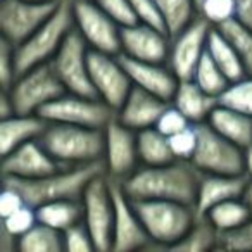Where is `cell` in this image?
<instances>
[{
	"mask_svg": "<svg viewBox=\"0 0 252 252\" xmlns=\"http://www.w3.org/2000/svg\"><path fill=\"white\" fill-rule=\"evenodd\" d=\"M202 173L190 161L138 166L121 185L131 200H175L193 206Z\"/></svg>",
	"mask_w": 252,
	"mask_h": 252,
	"instance_id": "cell-1",
	"label": "cell"
},
{
	"mask_svg": "<svg viewBox=\"0 0 252 252\" xmlns=\"http://www.w3.org/2000/svg\"><path fill=\"white\" fill-rule=\"evenodd\" d=\"M102 173H105V166L104 161H98L92 162V164L67 166L52 175L35 180H19L4 176V183L16 187L25 197L28 206L38 207L45 202H52V200H81L88 183Z\"/></svg>",
	"mask_w": 252,
	"mask_h": 252,
	"instance_id": "cell-2",
	"label": "cell"
},
{
	"mask_svg": "<svg viewBox=\"0 0 252 252\" xmlns=\"http://www.w3.org/2000/svg\"><path fill=\"white\" fill-rule=\"evenodd\" d=\"M40 142L63 166L92 164L104 159L105 135L100 128L49 123Z\"/></svg>",
	"mask_w": 252,
	"mask_h": 252,
	"instance_id": "cell-3",
	"label": "cell"
},
{
	"mask_svg": "<svg viewBox=\"0 0 252 252\" xmlns=\"http://www.w3.org/2000/svg\"><path fill=\"white\" fill-rule=\"evenodd\" d=\"M133 206L152 247L171 249L197 220L193 206L175 200H133Z\"/></svg>",
	"mask_w": 252,
	"mask_h": 252,
	"instance_id": "cell-4",
	"label": "cell"
},
{
	"mask_svg": "<svg viewBox=\"0 0 252 252\" xmlns=\"http://www.w3.org/2000/svg\"><path fill=\"white\" fill-rule=\"evenodd\" d=\"M74 28L73 0H61L54 14L16 49L18 76L40 64L50 63Z\"/></svg>",
	"mask_w": 252,
	"mask_h": 252,
	"instance_id": "cell-5",
	"label": "cell"
},
{
	"mask_svg": "<svg viewBox=\"0 0 252 252\" xmlns=\"http://www.w3.org/2000/svg\"><path fill=\"white\" fill-rule=\"evenodd\" d=\"M197 147L192 162L200 173L211 175H245L244 149L220 135L209 123H199Z\"/></svg>",
	"mask_w": 252,
	"mask_h": 252,
	"instance_id": "cell-6",
	"label": "cell"
},
{
	"mask_svg": "<svg viewBox=\"0 0 252 252\" xmlns=\"http://www.w3.org/2000/svg\"><path fill=\"white\" fill-rule=\"evenodd\" d=\"M16 114H38L45 105L66 94L50 63L21 73L7 90Z\"/></svg>",
	"mask_w": 252,
	"mask_h": 252,
	"instance_id": "cell-7",
	"label": "cell"
},
{
	"mask_svg": "<svg viewBox=\"0 0 252 252\" xmlns=\"http://www.w3.org/2000/svg\"><path fill=\"white\" fill-rule=\"evenodd\" d=\"M83 223L87 224L95 251H112V224H114V202H112L111 180L105 173L95 176L85 189Z\"/></svg>",
	"mask_w": 252,
	"mask_h": 252,
	"instance_id": "cell-8",
	"label": "cell"
},
{
	"mask_svg": "<svg viewBox=\"0 0 252 252\" xmlns=\"http://www.w3.org/2000/svg\"><path fill=\"white\" fill-rule=\"evenodd\" d=\"M38 114L49 123H64V125L104 130L116 116V111L98 97H87L66 92L59 98L45 105Z\"/></svg>",
	"mask_w": 252,
	"mask_h": 252,
	"instance_id": "cell-9",
	"label": "cell"
},
{
	"mask_svg": "<svg viewBox=\"0 0 252 252\" xmlns=\"http://www.w3.org/2000/svg\"><path fill=\"white\" fill-rule=\"evenodd\" d=\"M88 45L76 28L71 30L67 38L50 61L57 78L69 94L97 97L88 69Z\"/></svg>",
	"mask_w": 252,
	"mask_h": 252,
	"instance_id": "cell-10",
	"label": "cell"
},
{
	"mask_svg": "<svg viewBox=\"0 0 252 252\" xmlns=\"http://www.w3.org/2000/svg\"><path fill=\"white\" fill-rule=\"evenodd\" d=\"M74 28L80 32L88 49L98 52L121 54V28L94 0H73Z\"/></svg>",
	"mask_w": 252,
	"mask_h": 252,
	"instance_id": "cell-11",
	"label": "cell"
},
{
	"mask_svg": "<svg viewBox=\"0 0 252 252\" xmlns=\"http://www.w3.org/2000/svg\"><path fill=\"white\" fill-rule=\"evenodd\" d=\"M59 2L61 0H57V2L2 0V5H0L2 38L18 47L54 14Z\"/></svg>",
	"mask_w": 252,
	"mask_h": 252,
	"instance_id": "cell-12",
	"label": "cell"
},
{
	"mask_svg": "<svg viewBox=\"0 0 252 252\" xmlns=\"http://www.w3.org/2000/svg\"><path fill=\"white\" fill-rule=\"evenodd\" d=\"M88 69L95 95L114 111L121 107L125 98L133 88L130 76L126 73L119 56L114 54L88 50Z\"/></svg>",
	"mask_w": 252,
	"mask_h": 252,
	"instance_id": "cell-13",
	"label": "cell"
},
{
	"mask_svg": "<svg viewBox=\"0 0 252 252\" xmlns=\"http://www.w3.org/2000/svg\"><path fill=\"white\" fill-rule=\"evenodd\" d=\"M105 175L116 182L126 180L140 164L137 131L125 126L118 118H112L104 128Z\"/></svg>",
	"mask_w": 252,
	"mask_h": 252,
	"instance_id": "cell-14",
	"label": "cell"
},
{
	"mask_svg": "<svg viewBox=\"0 0 252 252\" xmlns=\"http://www.w3.org/2000/svg\"><path fill=\"white\" fill-rule=\"evenodd\" d=\"M213 26L197 16L178 35L171 36L168 66L178 80H192L199 61L207 50V38Z\"/></svg>",
	"mask_w": 252,
	"mask_h": 252,
	"instance_id": "cell-15",
	"label": "cell"
},
{
	"mask_svg": "<svg viewBox=\"0 0 252 252\" xmlns=\"http://www.w3.org/2000/svg\"><path fill=\"white\" fill-rule=\"evenodd\" d=\"M111 180V178H109ZM114 224H112V251L128 252L151 247V238L142 224L133 200L126 195L121 182L111 180Z\"/></svg>",
	"mask_w": 252,
	"mask_h": 252,
	"instance_id": "cell-16",
	"label": "cell"
},
{
	"mask_svg": "<svg viewBox=\"0 0 252 252\" xmlns=\"http://www.w3.org/2000/svg\"><path fill=\"white\" fill-rule=\"evenodd\" d=\"M171 36L161 28L133 23L121 28V54L149 63H168Z\"/></svg>",
	"mask_w": 252,
	"mask_h": 252,
	"instance_id": "cell-17",
	"label": "cell"
},
{
	"mask_svg": "<svg viewBox=\"0 0 252 252\" xmlns=\"http://www.w3.org/2000/svg\"><path fill=\"white\" fill-rule=\"evenodd\" d=\"M63 168H67V166H63L59 161H56L42 145L40 138L26 142L25 145L14 149L7 156H4V161H2L4 176L19 180L43 178Z\"/></svg>",
	"mask_w": 252,
	"mask_h": 252,
	"instance_id": "cell-18",
	"label": "cell"
},
{
	"mask_svg": "<svg viewBox=\"0 0 252 252\" xmlns=\"http://www.w3.org/2000/svg\"><path fill=\"white\" fill-rule=\"evenodd\" d=\"M119 59H121L123 66H125L126 73L135 87L151 92V94L161 97L162 100L171 102L180 80L168 64L131 59V57L123 56V54H119Z\"/></svg>",
	"mask_w": 252,
	"mask_h": 252,
	"instance_id": "cell-19",
	"label": "cell"
},
{
	"mask_svg": "<svg viewBox=\"0 0 252 252\" xmlns=\"http://www.w3.org/2000/svg\"><path fill=\"white\" fill-rule=\"evenodd\" d=\"M168 104V100H162L158 95L133 85L121 107L116 111V118L131 130L142 131L156 126L159 116L162 114Z\"/></svg>",
	"mask_w": 252,
	"mask_h": 252,
	"instance_id": "cell-20",
	"label": "cell"
},
{
	"mask_svg": "<svg viewBox=\"0 0 252 252\" xmlns=\"http://www.w3.org/2000/svg\"><path fill=\"white\" fill-rule=\"evenodd\" d=\"M247 175H211L202 173L193 204L197 218H204L214 206L224 200L244 197L247 187Z\"/></svg>",
	"mask_w": 252,
	"mask_h": 252,
	"instance_id": "cell-21",
	"label": "cell"
},
{
	"mask_svg": "<svg viewBox=\"0 0 252 252\" xmlns=\"http://www.w3.org/2000/svg\"><path fill=\"white\" fill-rule=\"evenodd\" d=\"M49 121L40 114H14L0 121V152L2 158L26 142L38 140Z\"/></svg>",
	"mask_w": 252,
	"mask_h": 252,
	"instance_id": "cell-22",
	"label": "cell"
},
{
	"mask_svg": "<svg viewBox=\"0 0 252 252\" xmlns=\"http://www.w3.org/2000/svg\"><path fill=\"white\" fill-rule=\"evenodd\" d=\"M171 104L176 105L192 125H199L207 121L213 109L218 105V97L202 90L193 80H180Z\"/></svg>",
	"mask_w": 252,
	"mask_h": 252,
	"instance_id": "cell-23",
	"label": "cell"
},
{
	"mask_svg": "<svg viewBox=\"0 0 252 252\" xmlns=\"http://www.w3.org/2000/svg\"><path fill=\"white\" fill-rule=\"evenodd\" d=\"M207 123L238 147L245 149L252 144V118L244 112L218 104L207 118Z\"/></svg>",
	"mask_w": 252,
	"mask_h": 252,
	"instance_id": "cell-24",
	"label": "cell"
},
{
	"mask_svg": "<svg viewBox=\"0 0 252 252\" xmlns=\"http://www.w3.org/2000/svg\"><path fill=\"white\" fill-rule=\"evenodd\" d=\"M35 211L40 223L59 231H66L69 226L83 221V204H81V200H52V202H45L42 206L35 207Z\"/></svg>",
	"mask_w": 252,
	"mask_h": 252,
	"instance_id": "cell-25",
	"label": "cell"
},
{
	"mask_svg": "<svg viewBox=\"0 0 252 252\" xmlns=\"http://www.w3.org/2000/svg\"><path fill=\"white\" fill-rule=\"evenodd\" d=\"M207 52L213 57L214 63L220 66V69L223 71L230 83L247 76V71H245L237 50L218 28L211 30L209 38H207Z\"/></svg>",
	"mask_w": 252,
	"mask_h": 252,
	"instance_id": "cell-26",
	"label": "cell"
},
{
	"mask_svg": "<svg viewBox=\"0 0 252 252\" xmlns=\"http://www.w3.org/2000/svg\"><path fill=\"white\" fill-rule=\"evenodd\" d=\"M137 140H138V156H140L142 164L159 166V164H168V162L176 159L175 154H173L171 144H169V137H166L156 126L147 128V130L137 131Z\"/></svg>",
	"mask_w": 252,
	"mask_h": 252,
	"instance_id": "cell-27",
	"label": "cell"
},
{
	"mask_svg": "<svg viewBox=\"0 0 252 252\" xmlns=\"http://www.w3.org/2000/svg\"><path fill=\"white\" fill-rule=\"evenodd\" d=\"M204 218H207L220 231V235H223L244 226L252 218V211L244 197H237L214 206Z\"/></svg>",
	"mask_w": 252,
	"mask_h": 252,
	"instance_id": "cell-28",
	"label": "cell"
},
{
	"mask_svg": "<svg viewBox=\"0 0 252 252\" xmlns=\"http://www.w3.org/2000/svg\"><path fill=\"white\" fill-rule=\"evenodd\" d=\"M169 36H175L199 16L195 0H156Z\"/></svg>",
	"mask_w": 252,
	"mask_h": 252,
	"instance_id": "cell-29",
	"label": "cell"
},
{
	"mask_svg": "<svg viewBox=\"0 0 252 252\" xmlns=\"http://www.w3.org/2000/svg\"><path fill=\"white\" fill-rule=\"evenodd\" d=\"M220 245V231L214 228L207 218H197L193 221L192 228L187 231V235L173 245L171 251H183V252H200L218 249Z\"/></svg>",
	"mask_w": 252,
	"mask_h": 252,
	"instance_id": "cell-30",
	"label": "cell"
},
{
	"mask_svg": "<svg viewBox=\"0 0 252 252\" xmlns=\"http://www.w3.org/2000/svg\"><path fill=\"white\" fill-rule=\"evenodd\" d=\"M18 251L21 252H61L64 251L63 231L43 223H36L32 230L19 237Z\"/></svg>",
	"mask_w": 252,
	"mask_h": 252,
	"instance_id": "cell-31",
	"label": "cell"
},
{
	"mask_svg": "<svg viewBox=\"0 0 252 252\" xmlns=\"http://www.w3.org/2000/svg\"><path fill=\"white\" fill-rule=\"evenodd\" d=\"M192 80L195 81L202 90H206L207 94L214 95V97H220L221 92L230 85L228 78L224 76L223 71H221L220 66L214 63L213 57L209 56L207 50L202 56V59L199 61V64H197Z\"/></svg>",
	"mask_w": 252,
	"mask_h": 252,
	"instance_id": "cell-32",
	"label": "cell"
},
{
	"mask_svg": "<svg viewBox=\"0 0 252 252\" xmlns=\"http://www.w3.org/2000/svg\"><path fill=\"white\" fill-rule=\"evenodd\" d=\"M218 30L226 36V40L237 50L247 74H252V30L240 25L235 19L218 26Z\"/></svg>",
	"mask_w": 252,
	"mask_h": 252,
	"instance_id": "cell-33",
	"label": "cell"
},
{
	"mask_svg": "<svg viewBox=\"0 0 252 252\" xmlns=\"http://www.w3.org/2000/svg\"><path fill=\"white\" fill-rule=\"evenodd\" d=\"M218 104L226 105L252 118V74L231 81L218 97Z\"/></svg>",
	"mask_w": 252,
	"mask_h": 252,
	"instance_id": "cell-34",
	"label": "cell"
},
{
	"mask_svg": "<svg viewBox=\"0 0 252 252\" xmlns=\"http://www.w3.org/2000/svg\"><path fill=\"white\" fill-rule=\"evenodd\" d=\"M197 12L213 28H218L235 18V0H202Z\"/></svg>",
	"mask_w": 252,
	"mask_h": 252,
	"instance_id": "cell-35",
	"label": "cell"
},
{
	"mask_svg": "<svg viewBox=\"0 0 252 252\" xmlns=\"http://www.w3.org/2000/svg\"><path fill=\"white\" fill-rule=\"evenodd\" d=\"M38 223V218H36V211L32 206H23L21 209L14 211L9 216L2 218V228H5L7 231H11L14 237H21L28 230H32L35 224Z\"/></svg>",
	"mask_w": 252,
	"mask_h": 252,
	"instance_id": "cell-36",
	"label": "cell"
},
{
	"mask_svg": "<svg viewBox=\"0 0 252 252\" xmlns=\"http://www.w3.org/2000/svg\"><path fill=\"white\" fill-rule=\"evenodd\" d=\"M64 238V251L69 252H90L95 251L94 238L88 231L87 224L83 221L69 226L66 231H63Z\"/></svg>",
	"mask_w": 252,
	"mask_h": 252,
	"instance_id": "cell-37",
	"label": "cell"
},
{
	"mask_svg": "<svg viewBox=\"0 0 252 252\" xmlns=\"http://www.w3.org/2000/svg\"><path fill=\"white\" fill-rule=\"evenodd\" d=\"M18 78V66H16V49L5 38L0 40V81L2 88L7 92Z\"/></svg>",
	"mask_w": 252,
	"mask_h": 252,
	"instance_id": "cell-38",
	"label": "cell"
},
{
	"mask_svg": "<svg viewBox=\"0 0 252 252\" xmlns=\"http://www.w3.org/2000/svg\"><path fill=\"white\" fill-rule=\"evenodd\" d=\"M169 144H171L173 154L176 159L182 161H190L195 152L197 147V128L195 125L187 126L185 130L178 131V133L169 137Z\"/></svg>",
	"mask_w": 252,
	"mask_h": 252,
	"instance_id": "cell-39",
	"label": "cell"
},
{
	"mask_svg": "<svg viewBox=\"0 0 252 252\" xmlns=\"http://www.w3.org/2000/svg\"><path fill=\"white\" fill-rule=\"evenodd\" d=\"M190 125H192V123L189 121V118H187L176 105H173L171 102H169L164 111H162V114L159 116L158 123H156V128H158L159 131H162L166 137H171V135L185 130L187 126H190Z\"/></svg>",
	"mask_w": 252,
	"mask_h": 252,
	"instance_id": "cell-40",
	"label": "cell"
},
{
	"mask_svg": "<svg viewBox=\"0 0 252 252\" xmlns=\"http://www.w3.org/2000/svg\"><path fill=\"white\" fill-rule=\"evenodd\" d=\"M94 2L119 26H130L133 23H138L130 0H94Z\"/></svg>",
	"mask_w": 252,
	"mask_h": 252,
	"instance_id": "cell-41",
	"label": "cell"
},
{
	"mask_svg": "<svg viewBox=\"0 0 252 252\" xmlns=\"http://www.w3.org/2000/svg\"><path fill=\"white\" fill-rule=\"evenodd\" d=\"M218 249L226 251H252V218L237 230L220 235Z\"/></svg>",
	"mask_w": 252,
	"mask_h": 252,
	"instance_id": "cell-42",
	"label": "cell"
},
{
	"mask_svg": "<svg viewBox=\"0 0 252 252\" xmlns=\"http://www.w3.org/2000/svg\"><path fill=\"white\" fill-rule=\"evenodd\" d=\"M130 4L138 23H145V25L156 26V28H161L166 32L164 21H162V16L159 12L156 0H130Z\"/></svg>",
	"mask_w": 252,
	"mask_h": 252,
	"instance_id": "cell-43",
	"label": "cell"
},
{
	"mask_svg": "<svg viewBox=\"0 0 252 252\" xmlns=\"http://www.w3.org/2000/svg\"><path fill=\"white\" fill-rule=\"evenodd\" d=\"M23 206H26V200L21 195V192L16 187L4 183V190H2V195H0V218L9 216L14 211L21 209Z\"/></svg>",
	"mask_w": 252,
	"mask_h": 252,
	"instance_id": "cell-44",
	"label": "cell"
},
{
	"mask_svg": "<svg viewBox=\"0 0 252 252\" xmlns=\"http://www.w3.org/2000/svg\"><path fill=\"white\" fill-rule=\"evenodd\" d=\"M233 19L252 30V0H235Z\"/></svg>",
	"mask_w": 252,
	"mask_h": 252,
	"instance_id": "cell-45",
	"label": "cell"
},
{
	"mask_svg": "<svg viewBox=\"0 0 252 252\" xmlns=\"http://www.w3.org/2000/svg\"><path fill=\"white\" fill-rule=\"evenodd\" d=\"M18 242H19V238L14 237L11 231H7L5 228L0 230V249L4 252H11V251H14V249H18Z\"/></svg>",
	"mask_w": 252,
	"mask_h": 252,
	"instance_id": "cell-46",
	"label": "cell"
},
{
	"mask_svg": "<svg viewBox=\"0 0 252 252\" xmlns=\"http://www.w3.org/2000/svg\"><path fill=\"white\" fill-rule=\"evenodd\" d=\"M14 114H16L14 104H12L7 92H4V95H2V98H0V119L11 118V116H14Z\"/></svg>",
	"mask_w": 252,
	"mask_h": 252,
	"instance_id": "cell-47",
	"label": "cell"
},
{
	"mask_svg": "<svg viewBox=\"0 0 252 252\" xmlns=\"http://www.w3.org/2000/svg\"><path fill=\"white\" fill-rule=\"evenodd\" d=\"M244 168H245V175L249 178H252V144L244 149Z\"/></svg>",
	"mask_w": 252,
	"mask_h": 252,
	"instance_id": "cell-48",
	"label": "cell"
},
{
	"mask_svg": "<svg viewBox=\"0 0 252 252\" xmlns=\"http://www.w3.org/2000/svg\"><path fill=\"white\" fill-rule=\"evenodd\" d=\"M244 199H245V202L249 204V207H251V211H252V178L247 180V187H245Z\"/></svg>",
	"mask_w": 252,
	"mask_h": 252,
	"instance_id": "cell-49",
	"label": "cell"
},
{
	"mask_svg": "<svg viewBox=\"0 0 252 252\" xmlns=\"http://www.w3.org/2000/svg\"><path fill=\"white\" fill-rule=\"evenodd\" d=\"M33 2H57V0H33Z\"/></svg>",
	"mask_w": 252,
	"mask_h": 252,
	"instance_id": "cell-50",
	"label": "cell"
},
{
	"mask_svg": "<svg viewBox=\"0 0 252 252\" xmlns=\"http://www.w3.org/2000/svg\"><path fill=\"white\" fill-rule=\"evenodd\" d=\"M202 2V0H195V4H197V7H199V4Z\"/></svg>",
	"mask_w": 252,
	"mask_h": 252,
	"instance_id": "cell-51",
	"label": "cell"
}]
</instances>
